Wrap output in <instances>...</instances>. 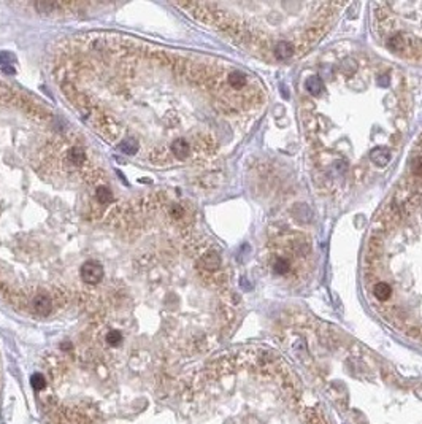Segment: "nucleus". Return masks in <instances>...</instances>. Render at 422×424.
Listing matches in <instances>:
<instances>
[{"mask_svg":"<svg viewBox=\"0 0 422 424\" xmlns=\"http://www.w3.org/2000/svg\"><path fill=\"white\" fill-rule=\"evenodd\" d=\"M10 60H12V56H10L8 53H4V51H0V65H7Z\"/></svg>","mask_w":422,"mask_h":424,"instance_id":"obj_9","label":"nucleus"},{"mask_svg":"<svg viewBox=\"0 0 422 424\" xmlns=\"http://www.w3.org/2000/svg\"><path fill=\"white\" fill-rule=\"evenodd\" d=\"M123 340H124L123 334H121V332H119V330H116V329L110 330L108 334L105 335V342L108 343L110 347H119L121 343H123Z\"/></svg>","mask_w":422,"mask_h":424,"instance_id":"obj_7","label":"nucleus"},{"mask_svg":"<svg viewBox=\"0 0 422 424\" xmlns=\"http://www.w3.org/2000/svg\"><path fill=\"white\" fill-rule=\"evenodd\" d=\"M30 383H32V386L35 389H42L46 385V381H45L42 373H35V375H32V378H30Z\"/></svg>","mask_w":422,"mask_h":424,"instance_id":"obj_8","label":"nucleus"},{"mask_svg":"<svg viewBox=\"0 0 422 424\" xmlns=\"http://www.w3.org/2000/svg\"><path fill=\"white\" fill-rule=\"evenodd\" d=\"M4 72H7V73H15V68H13V67L5 65V67H4Z\"/></svg>","mask_w":422,"mask_h":424,"instance_id":"obj_10","label":"nucleus"},{"mask_svg":"<svg viewBox=\"0 0 422 424\" xmlns=\"http://www.w3.org/2000/svg\"><path fill=\"white\" fill-rule=\"evenodd\" d=\"M68 160L72 165L83 167L86 164V153L81 148H72L68 151Z\"/></svg>","mask_w":422,"mask_h":424,"instance_id":"obj_5","label":"nucleus"},{"mask_svg":"<svg viewBox=\"0 0 422 424\" xmlns=\"http://www.w3.org/2000/svg\"><path fill=\"white\" fill-rule=\"evenodd\" d=\"M170 149H172L173 156L176 159H179V160H184V159H187L190 154H192V145H190L186 138L173 140L172 145H170Z\"/></svg>","mask_w":422,"mask_h":424,"instance_id":"obj_3","label":"nucleus"},{"mask_svg":"<svg viewBox=\"0 0 422 424\" xmlns=\"http://www.w3.org/2000/svg\"><path fill=\"white\" fill-rule=\"evenodd\" d=\"M95 196H97V200L100 202V204H103V205H108V204H112V202H113L112 191H110L108 188H105V186H100L97 189Z\"/></svg>","mask_w":422,"mask_h":424,"instance_id":"obj_6","label":"nucleus"},{"mask_svg":"<svg viewBox=\"0 0 422 424\" xmlns=\"http://www.w3.org/2000/svg\"><path fill=\"white\" fill-rule=\"evenodd\" d=\"M79 277L87 285H98L103 280V267L97 261H87L79 270Z\"/></svg>","mask_w":422,"mask_h":424,"instance_id":"obj_2","label":"nucleus"},{"mask_svg":"<svg viewBox=\"0 0 422 424\" xmlns=\"http://www.w3.org/2000/svg\"><path fill=\"white\" fill-rule=\"evenodd\" d=\"M219 12L224 24L256 54L284 60L305 54L323 38L334 21L337 4H232Z\"/></svg>","mask_w":422,"mask_h":424,"instance_id":"obj_1","label":"nucleus"},{"mask_svg":"<svg viewBox=\"0 0 422 424\" xmlns=\"http://www.w3.org/2000/svg\"><path fill=\"white\" fill-rule=\"evenodd\" d=\"M32 308H34V311L37 313V315L48 316L49 311H51V308H53V302H51V299H49V296L38 294L32 300Z\"/></svg>","mask_w":422,"mask_h":424,"instance_id":"obj_4","label":"nucleus"}]
</instances>
